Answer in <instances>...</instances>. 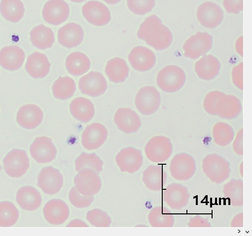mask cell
<instances>
[{
  "label": "cell",
  "instance_id": "8d00e7d4",
  "mask_svg": "<svg viewBox=\"0 0 252 236\" xmlns=\"http://www.w3.org/2000/svg\"><path fill=\"white\" fill-rule=\"evenodd\" d=\"M223 5L227 13L237 14L243 10V0H223Z\"/></svg>",
  "mask_w": 252,
  "mask_h": 236
},
{
  "label": "cell",
  "instance_id": "d4e9b609",
  "mask_svg": "<svg viewBox=\"0 0 252 236\" xmlns=\"http://www.w3.org/2000/svg\"><path fill=\"white\" fill-rule=\"evenodd\" d=\"M70 109L73 116L83 123L90 121L95 114L93 103L89 99L82 97L73 100L70 104Z\"/></svg>",
  "mask_w": 252,
  "mask_h": 236
},
{
  "label": "cell",
  "instance_id": "4fadbf2b",
  "mask_svg": "<svg viewBox=\"0 0 252 236\" xmlns=\"http://www.w3.org/2000/svg\"><path fill=\"white\" fill-rule=\"evenodd\" d=\"M108 136L106 127L101 124L94 123L88 126L82 135L83 147L88 150H96L105 142Z\"/></svg>",
  "mask_w": 252,
  "mask_h": 236
},
{
  "label": "cell",
  "instance_id": "74e56055",
  "mask_svg": "<svg viewBox=\"0 0 252 236\" xmlns=\"http://www.w3.org/2000/svg\"><path fill=\"white\" fill-rule=\"evenodd\" d=\"M243 63L242 62L235 66L232 72V79L233 84L239 89L243 90Z\"/></svg>",
  "mask_w": 252,
  "mask_h": 236
},
{
  "label": "cell",
  "instance_id": "e575fe53",
  "mask_svg": "<svg viewBox=\"0 0 252 236\" xmlns=\"http://www.w3.org/2000/svg\"><path fill=\"white\" fill-rule=\"evenodd\" d=\"M69 198L71 204L79 209L88 207L94 200V196H87L82 195L75 186L70 190Z\"/></svg>",
  "mask_w": 252,
  "mask_h": 236
},
{
  "label": "cell",
  "instance_id": "4dcf8cb0",
  "mask_svg": "<svg viewBox=\"0 0 252 236\" xmlns=\"http://www.w3.org/2000/svg\"><path fill=\"white\" fill-rule=\"evenodd\" d=\"M103 161L95 154L83 153L75 160V168L77 172L84 169H92L98 174L103 170Z\"/></svg>",
  "mask_w": 252,
  "mask_h": 236
},
{
  "label": "cell",
  "instance_id": "ac0fdd59",
  "mask_svg": "<svg viewBox=\"0 0 252 236\" xmlns=\"http://www.w3.org/2000/svg\"><path fill=\"white\" fill-rule=\"evenodd\" d=\"M25 59L24 51L17 46L5 47L0 51V65L8 71L19 70Z\"/></svg>",
  "mask_w": 252,
  "mask_h": 236
},
{
  "label": "cell",
  "instance_id": "f546056e",
  "mask_svg": "<svg viewBox=\"0 0 252 236\" xmlns=\"http://www.w3.org/2000/svg\"><path fill=\"white\" fill-rule=\"evenodd\" d=\"M76 89L74 80L68 77L60 78L54 83L53 93L54 97L61 100H66L73 96Z\"/></svg>",
  "mask_w": 252,
  "mask_h": 236
},
{
  "label": "cell",
  "instance_id": "7a4b0ae2",
  "mask_svg": "<svg viewBox=\"0 0 252 236\" xmlns=\"http://www.w3.org/2000/svg\"><path fill=\"white\" fill-rule=\"evenodd\" d=\"M186 76L179 67L170 65L163 68L158 74L157 83L159 88L167 93H175L184 85Z\"/></svg>",
  "mask_w": 252,
  "mask_h": 236
},
{
  "label": "cell",
  "instance_id": "7c38bea8",
  "mask_svg": "<svg viewBox=\"0 0 252 236\" xmlns=\"http://www.w3.org/2000/svg\"><path fill=\"white\" fill-rule=\"evenodd\" d=\"M197 18L200 24L205 28H215L222 22L223 12L217 4L206 2L198 7Z\"/></svg>",
  "mask_w": 252,
  "mask_h": 236
},
{
  "label": "cell",
  "instance_id": "277c9868",
  "mask_svg": "<svg viewBox=\"0 0 252 236\" xmlns=\"http://www.w3.org/2000/svg\"><path fill=\"white\" fill-rule=\"evenodd\" d=\"M212 46L213 38L211 35L206 32H198L185 43L184 55L190 59H196L206 54Z\"/></svg>",
  "mask_w": 252,
  "mask_h": 236
},
{
  "label": "cell",
  "instance_id": "4316f807",
  "mask_svg": "<svg viewBox=\"0 0 252 236\" xmlns=\"http://www.w3.org/2000/svg\"><path fill=\"white\" fill-rule=\"evenodd\" d=\"M0 12L6 20L17 23L23 18L25 8L21 0H2Z\"/></svg>",
  "mask_w": 252,
  "mask_h": 236
},
{
  "label": "cell",
  "instance_id": "7402d4cb",
  "mask_svg": "<svg viewBox=\"0 0 252 236\" xmlns=\"http://www.w3.org/2000/svg\"><path fill=\"white\" fill-rule=\"evenodd\" d=\"M220 63L217 58L212 55L203 56L195 65V71L200 79L210 81L219 75Z\"/></svg>",
  "mask_w": 252,
  "mask_h": 236
},
{
  "label": "cell",
  "instance_id": "603a6c76",
  "mask_svg": "<svg viewBox=\"0 0 252 236\" xmlns=\"http://www.w3.org/2000/svg\"><path fill=\"white\" fill-rule=\"evenodd\" d=\"M241 111L240 101L235 96L224 93L217 103L216 115L224 119H232L237 117Z\"/></svg>",
  "mask_w": 252,
  "mask_h": 236
},
{
  "label": "cell",
  "instance_id": "ba28073f",
  "mask_svg": "<svg viewBox=\"0 0 252 236\" xmlns=\"http://www.w3.org/2000/svg\"><path fill=\"white\" fill-rule=\"evenodd\" d=\"M31 155L39 163H47L56 157L57 150L52 139L47 136L37 137L30 148Z\"/></svg>",
  "mask_w": 252,
  "mask_h": 236
},
{
  "label": "cell",
  "instance_id": "60d3db41",
  "mask_svg": "<svg viewBox=\"0 0 252 236\" xmlns=\"http://www.w3.org/2000/svg\"><path fill=\"white\" fill-rule=\"evenodd\" d=\"M103 1L110 5H115L119 3L121 0H103Z\"/></svg>",
  "mask_w": 252,
  "mask_h": 236
},
{
  "label": "cell",
  "instance_id": "1f68e13d",
  "mask_svg": "<svg viewBox=\"0 0 252 236\" xmlns=\"http://www.w3.org/2000/svg\"><path fill=\"white\" fill-rule=\"evenodd\" d=\"M19 218V211L11 202H0V226L10 227L14 225Z\"/></svg>",
  "mask_w": 252,
  "mask_h": 236
},
{
  "label": "cell",
  "instance_id": "5bb4252c",
  "mask_svg": "<svg viewBox=\"0 0 252 236\" xmlns=\"http://www.w3.org/2000/svg\"><path fill=\"white\" fill-rule=\"evenodd\" d=\"M128 60L135 70L145 72L151 70L155 66L156 57L151 50L144 47L138 46L130 52Z\"/></svg>",
  "mask_w": 252,
  "mask_h": 236
},
{
  "label": "cell",
  "instance_id": "52a82bcc",
  "mask_svg": "<svg viewBox=\"0 0 252 236\" xmlns=\"http://www.w3.org/2000/svg\"><path fill=\"white\" fill-rule=\"evenodd\" d=\"M38 186L48 195L59 193L63 184V177L60 170L52 166L43 168L38 176Z\"/></svg>",
  "mask_w": 252,
  "mask_h": 236
},
{
  "label": "cell",
  "instance_id": "9a60e30c",
  "mask_svg": "<svg viewBox=\"0 0 252 236\" xmlns=\"http://www.w3.org/2000/svg\"><path fill=\"white\" fill-rule=\"evenodd\" d=\"M43 212L45 219L49 223L59 225L64 223L68 218L70 210L64 201L54 199L46 204Z\"/></svg>",
  "mask_w": 252,
  "mask_h": 236
},
{
  "label": "cell",
  "instance_id": "44dd1931",
  "mask_svg": "<svg viewBox=\"0 0 252 236\" xmlns=\"http://www.w3.org/2000/svg\"><path fill=\"white\" fill-rule=\"evenodd\" d=\"M51 65L46 55L35 52L28 58L26 69L32 78L43 79L50 73Z\"/></svg>",
  "mask_w": 252,
  "mask_h": 236
},
{
  "label": "cell",
  "instance_id": "30bf717a",
  "mask_svg": "<svg viewBox=\"0 0 252 236\" xmlns=\"http://www.w3.org/2000/svg\"><path fill=\"white\" fill-rule=\"evenodd\" d=\"M82 12L88 22L96 26H105L111 20L108 7L98 1L88 2L83 7Z\"/></svg>",
  "mask_w": 252,
  "mask_h": 236
},
{
  "label": "cell",
  "instance_id": "9c48e42d",
  "mask_svg": "<svg viewBox=\"0 0 252 236\" xmlns=\"http://www.w3.org/2000/svg\"><path fill=\"white\" fill-rule=\"evenodd\" d=\"M70 8L64 0H50L43 8V16L47 23L59 26L69 18Z\"/></svg>",
  "mask_w": 252,
  "mask_h": 236
},
{
  "label": "cell",
  "instance_id": "8992f818",
  "mask_svg": "<svg viewBox=\"0 0 252 236\" xmlns=\"http://www.w3.org/2000/svg\"><path fill=\"white\" fill-rule=\"evenodd\" d=\"M75 187L82 195L94 196L98 193L102 182L98 174L90 169H84L79 172L74 179Z\"/></svg>",
  "mask_w": 252,
  "mask_h": 236
},
{
  "label": "cell",
  "instance_id": "6da1fadb",
  "mask_svg": "<svg viewBox=\"0 0 252 236\" xmlns=\"http://www.w3.org/2000/svg\"><path fill=\"white\" fill-rule=\"evenodd\" d=\"M137 37L157 51L167 49L173 41L170 30L155 15L148 17L141 25Z\"/></svg>",
  "mask_w": 252,
  "mask_h": 236
},
{
  "label": "cell",
  "instance_id": "cb8c5ba5",
  "mask_svg": "<svg viewBox=\"0 0 252 236\" xmlns=\"http://www.w3.org/2000/svg\"><path fill=\"white\" fill-rule=\"evenodd\" d=\"M16 200L23 209L28 211L39 209L42 201L40 192L32 186H23L19 189Z\"/></svg>",
  "mask_w": 252,
  "mask_h": 236
},
{
  "label": "cell",
  "instance_id": "ffe728a7",
  "mask_svg": "<svg viewBox=\"0 0 252 236\" xmlns=\"http://www.w3.org/2000/svg\"><path fill=\"white\" fill-rule=\"evenodd\" d=\"M84 38L83 28L75 23L68 24L61 28L58 33L60 44L68 49L77 47L81 45Z\"/></svg>",
  "mask_w": 252,
  "mask_h": 236
},
{
  "label": "cell",
  "instance_id": "ab89813d",
  "mask_svg": "<svg viewBox=\"0 0 252 236\" xmlns=\"http://www.w3.org/2000/svg\"><path fill=\"white\" fill-rule=\"evenodd\" d=\"M236 50L241 56H243V37H240L236 43Z\"/></svg>",
  "mask_w": 252,
  "mask_h": 236
},
{
  "label": "cell",
  "instance_id": "e0dca14e",
  "mask_svg": "<svg viewBox=\"0 0 252 236\" xmlns=\"http://www.w3.org/2000/svg\"><path fill=\"white\" fill-rule=\"evenodd\" d=\"M116 161L122 172L132 174L140 168L142 157L139 151L132 147H127L118 154Z\"/></svg>",
  "mask_w": 252,
  "mask_h": 236
},
{
  "label": "cell",
  "instance_id": "d6986e66",
  "mask_svg": "<svg viewBox=\"0 0 252 236\" xmlns=\"http://www.w3.org/2000/svg\"><path fill=\"white\" fill-rule=\"evenodd\" d=\"M43 116V112L39 106L30 104L20 108L17 113V120L22 127L33 130L41 124Z\"/></svg>",
  "mask_w": 252,
  "mask_h": 236
},
{
  "label": "cell",
  "instance_id": "836d02e7",
  "mask_svg": "<svg viewBox=\"0 0 252 236\" xmlns=\"http://www.w3.org/2000/svg\"><path fill=\"white\" fill-rule=\"evenodd\" d=\"M156 0H127L128 9L134 14L144 15L154 9Z\"/></svg>",
  "mask_w": 252,
  "mask_h": 236
},
{
  "label": "cell",
  "instance_id": "2e32d148",
  "mask_svg": "<svg viewBox=\"0 0 252 236\" xmlns=\"http://www.w3.org/2000/svg\"><path fill=\"white\" fill-rule=\"evenodd\" d=\"M114 122L120 130L127 134L137 132L141 125L138 115L129 108H119L115 115Z\"/></svg>",
  "mask_w": 252,
  "mask_h": 236
},
{
  "label": "cell",
  "instance_id": "d590c367",
  "mask_svg": "<svg viewBox=\"0 0 252 236\" xmlns=\"http://www.w3.org/2000/svg\"><path fill=\"white\" fill-rule=\"evenodd\" d=\"M223 93L219 91H214L209 93L203 101V107L208 114L216 115V107L217 103Z\"/></svg>",
  "mask_w": 252,
  "mask_h": 236
},
{
  "label": "cell",
  "instance_id": "b9f144b4",
  "mask_svg": "<svg viewBox=\"0 0 252 236\" xmlns=\"http://www.w3.org/2000/svg\"><path fill=\"white\" fill-rule=\"evenodd\" d=\"M70 1L74 3H80L85 1V0H70Z\"/></svg>",
  "mask_w": 252,
  "mask_h": 236
},
{
  "label": "cell",
  "instance_id": "5b68a950",
  "mask_svg": "<svg viewBox=\"0 0 252 236\" xmlns=\"http://www.w3.org/2000/svg\"><path fill=\"white\" fill-rule=\"evenodd\" d=\"M6 173L12 178L24 176L30 167V159L24 150L14 149L9 152L3 160Z\"/></svg>",
  "mask_w": 252,
  "mask_h": 236
},
{
  "label": "cell",
  "instance_id": "f35d334b",
  "mask_svg": "<svg viewBox=\"0 0 252 236\" xmlns=\"http://www.w3.org/2000/svg\"><path fill=\"white\" fill-rule=\"evenodd\" d=\"M70 227H86L88 225L83 221L80 219H76L71 221L67 226Z\"/></svg>",
  "mask_w": 252,
  "mask_h": 236
},
{
  "label": "cell",
  "instance_id": "8fae6325",
  "mask_svg": "<svg viewBox=\"0 0 252 236\" xmlns=\"http://www.w3.org/2000/svg\"><path fill=\"white\" fill-rule=\"evenodd\" d=\"M79 87L84 94L97 97L104 94L108 87L102 74L97 72H91L80 79Z\"/></svg>",
  "mask_w": 252,
  "mask_h": 236
},
{
  "label": "cell",
  "instance_id": "7bdbcfd3",
  "mask_svg": "<svg viewBox=\"0 0 252 236\" xmlns=\"http://www.w3.org/2000/svg\"><path fill=\"white\" fill-rule=\"evenodd\" d=\"M2 169V167L1 165H0V171H1Z\"/></svg>",
  "mask_w": 252,
  "mask_h": 236
},
{
  "label": "cell",
  "instance_id": "d6a6232c",
  "mask_svg": "<svg viewBox=\"0 0 252 236\" xmlns=\"http://www.w3.org/2000/svg\"><path fill=\"white\" fill-rule=\"evenodd\" d=\"M87 218L93 225L97 227H108L112 223L108 214L100 209H94L88 211Z\"/></svg>",
  "mask_w": 252,
  "mask_h": 236
},
{
  "label": "cell",
  "instance_id": "484cf974",
  "mask_svg": "<svg viewBox=\"0 0 252 236\" xmlns=\"http://www.w3.org/2000/svg\"><path fill=\"white\" fill-rule=\"evenodd\" d=\"M31 41L35 47L45 50L52 47L55 42V35L51 28L41 25L32 30Z\"/></svg>",
  "mask_w": 252,
  "mask_h": 236
},
{
  "label": "cell",
  "instance_id": "83f0119b",
  "mask_svg": "<svg viewBox=\"0 0 252 236\" xmlns=\"http://www.w3.org/2000/svg\"><path fill=\"white\" fill-rule=\"evenodd\" d=\"M65 64L68 72L76 77L87 73L91 65L88 57L80 52H75L70 54L66 58Z\"/></svg>",
  "mask_w": 252,
  "mask_h": 236
},
{
  "label": "cell",
  "instance_id": "3957f363",
  "mask_svg": "<svg viewBox=\"0 0 252 236\" xmlns=\"http://www.w3.org/2000/svg\"><path fill=\"white\" fill-rule=\"evenodd\" d=\"M137 110L143 115H151L158 109L161 103V96L153 86H145L139 90L135 98Z\"/></svg>",
  "mask_w": 252,
  "mask_h": 236
},
{
  "label": "cell",
  "instance_id": "f1b7e54d",
  "mask_svg": "<svg viewBox=\"0 0 252 236\" xmlns=\"http://www.w3.org/2000/svg\"><path fill=\"white\" fill-rule=\"evenodd\" d=\"M129 72L126 62L118 57L109 60L105 69V73L110 80L116 83L124 82L128 77Z\"/></svg>",
  "mask_w": 252,
  "mask_h": 236
}]
</instances>
